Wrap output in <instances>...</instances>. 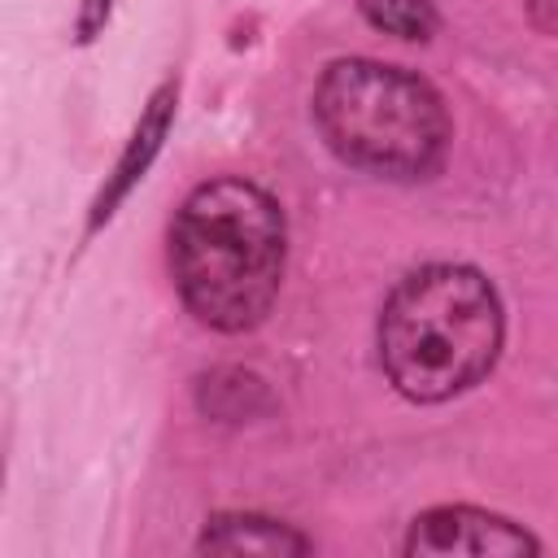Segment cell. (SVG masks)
I'll list each match as a JSON object with an SVG mask.
<instances>
[{
  "label": "cell",
  "instance_id": "ba28073f",
  "mask_svg": "<svg viewBox=\"0 0 558 558\" xmlns=\"http://www.w3.org/2000/svg\"><path fill=\"white\" fill-rule=\"evenodd\" d=\"M109 9H113V0H83V9H78V22H74V35H78V44H92V39L105 31V22H109Z\"/></svg>",
  "mask_w": 558,
  "mask_h": 558
},
{
  "label": "cell",
  "instance_id": "7a4b0ae2",
  "mask_svg": "<svg viewBox=\"0 0 558 558\" xmlns=\"http://www.w3.org/2000/svg\"><path fill=\"white\" fill-rule=\"evenodd\" d=\"M375 340L379 366L401 397L418 405L449 401L497 366L506 340L501 296L475 266H418L388 292Z\"/></svg>",
  "mask_w": 558,
  "mask_h": 558
},
{
  "label": "cell",
  "instance_id": "3957f363",
  "mask_svg": "<svg viewBox=\"0 0 558 558\" xmlns=\"http://www.w3.org/2000/svg\"><path fill=\"white\" fill-rule=\"evenodd\" d=\"M314 126L353 170L375 179H427L449 153L440 92L388 61L340 57L314 83Z\"/></svg>",
  "mask_w": 558,
  "mask_h": 558
},
{
  "label": "cell",
  "instance_id": "277c9868",
  "mask_svg": "<svg viewBox=\"0 0 558 558\" xmlns=\"http://www.w3.org/2000/svg\"><path fill=\"white\" fill-rule=\"evenodd\" d=\"M410 558H449V554H471V558H493V554H541V541L519 527L506 514L480 510V506H436L423 510L401 545Z\"/></svg>",
  "mask_w": 558,
  "mask_h": 558
},
{
  "label": "cell",
  "instance_id": "8992f818",
  "mask_svg": "<svg viewBox=\"0 0 558 558\" xmlns=\"http://www.w3.org/2000/svg\"><path fill=\"white\" fill-rule=\"evenodd\" d=\"M201 554H270V558H288V554H310L314 541L305 532H296L283 519L270 514H253V510H227L205 519L201 536H196Z\"/></svg>",
  "mask_w": 558,
  "mask_h": 558
},
{
  "label": "cell",
  "instance_id": "5b68a950",
  "mask_svg": "<svg viewBox=\"0 0 558 558\" xmlns=\"http://www.w3.org/2000/svg\"><path fill=\"white\" fill-rule=\"evenodd\" d=\"M174 100H179V87H174V83H166V87L153 92V100H148V109L140 113V126H135L126 153L118 157L109 183L100 187V196H96V205H92V227L109 222L113 209L122 205V196L144 179L148 161L157 157V148H161V140H166V131H170V122H174Z\"/></svg>",
  "mask_w": 558,
  "mask_h": 558
},
{
  "label": "cell",
  "instance_id": "6da1fadb",
  "mask_svg": "<svg viewBox=\"0 0 558 558\" xmlns=\"http://www.w3.org/2000/svg\"><path fill=\"white\" fill-rule=\"evenodd\" d=\"M288 222L279 201L240 179L222 174L201 183L174 214L170 270L187 314L214 331H253L283 283Z\"/></svg>",
  "mask_w": 558,
  "mask_h": 558
},
{
  "label": "cell",
  "instance_id": "52a82bcc",
  "mask_svg": "<svg viewBox=\"0 0 558 558\" xmlns=\"http://www.w3.org/2000/svg\"><path fill=\"white\" fill-rule=\"evenodd\" d=\"M362 17L397 39H432L436 35V9L432 0H357Z\"/></svg>",
  "mask_w": 558,
  "mask_h": 558
}]
</instances>
